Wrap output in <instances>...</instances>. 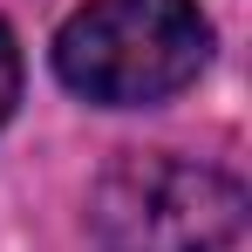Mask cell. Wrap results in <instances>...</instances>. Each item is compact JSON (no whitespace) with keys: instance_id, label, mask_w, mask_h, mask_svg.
<instances>
[{"instance_id":"7a4b0ae2","label":"cell","mask_w":252,"mask_h":252,"mask_svg":"<svg viewBox=\"0 0 252 252\" xmlns=\"http://www.w3.org/2000/svg\"><path fill=\"white\" fill-rule=\"evenodd\" d=\"M102 252H225L246 232V191L211 164L170 150H129L89 198Z\"/></svg>"},{"instance_id":"6da1fadb","label":"cell","mask_w":252,"mask_h":252,"mask_svg":"<svg viewBox=\"0 0 252 252\" xmlns=\"http://www.w3.org/2000/svg\"><path fill=\"white\" fill-rule=\"evenodd\" d=\"M205 62L211 28L191 0H89L55 34V75L102 109L164 102Z\"/></svg>"},{"instance_id":"3957f363","label":"cell","mask_w":252,"mask_h":252,"mask_svg":"<svg viewBox=\"0 0 252 252\" xmlns=\"http://www.w3.org/2000/svg\"><path fill=\"white\" fill-rule=\"evenodd\" d=\"M14 102H21V55H14V34L0 28V123L14 116Z\"/></svg>"}]
</instances>
